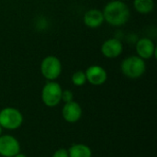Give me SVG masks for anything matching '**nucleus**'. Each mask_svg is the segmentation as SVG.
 Segmentation results:
<instances>
[{"label":"nucleus","mask_w":157,"mask_h":157,"mask_svg":"<svg viewBox=\"0 0 157 157\" xmlns=\"http://www.w3.org/2000/svg\"><path fill=\"white\" fill-rule=\"evenodd\" d=\"M40 72L49 82L54 81L62 73V63L56 56H46L40 63Z\"/></svg>","instance_id":"obj_5"},{"label":"nucleus","mask_w":157,"mask_h":157,"mask_svg":"<svg viewBox=\"0 0 157 157\" xmlns=\"http://www.w3.org/2000/svg\"><path fill=\"white\" fill-rule=\"evenodd\" d=\"M83 19L85 25L91 29H96L101 26L105 21L102 11L98 9H90L86 11L84 15Z\"/></svg>","instance_id":"obj_11"},{"label":"nucleus","mask_w":157,"mask_h":157,"mask_svg":"<svg viewBox=\"0 0 157 157\" xmlns=\"http://www.w3.org/2000/svg\"><path fill=\"white\" fill-rule=\"evenodd\" d=\"M69 157H92L91 149L83 144H73L68 150Z\"/></svg>","instance_id":"obj_12"},{"label":"nucleus","mask_w":157,"mask_h":157,"mask_svg":"<svg viewBox=\"0 0 157 157\" xmlns=\"http://www.w3.org/2000/svg\"><path fill=\"white\" fill-rule=\"evenodd\" d=\"M23 123V115L16 108L6 107L0 110V126L2 129L17 130Z\"/></svg>","instance_id":"obj_3"},{"label":"nucleus","mask_w":157,"mask_h":157,"mask_svg":"<svg viewBox=\"0 0 157 157\" xmlns=\"http://www.w3.org/2000/svg\"><path fill=\"white\" fill-rule=\"evenodd\" d=\"M86 82L90 83L93 86H101L103 85L108 78L107 71L100 65H91L86 72Z\"/></svg>","instance_id":"obj_7"},{"label":"nucleus","mask_w":157,"mask_h":157,"mask_svg":"<svg viewBox=\"0 0 157 157\" xmlns=\"http://www.w3.org/2000/svg\"><path fill=\"white\" fill-rule=\"evenodd\" d=\"M82 113L83 111L81 106L75 101L65 103L62 109L63 118L69 123H75L78 121L82 117Z\"/></svg>","instance_id":"obj_9"},{"label":"nucleus","mask_w":157,"mask_h":157,"mask_svg":"<svg viewBox=\"0 0 157 157\" xmlns=\"http://www.w3.org/2000/svg\"><path fill=\"white\" fill-rule=\"evenodd\" d=\"M104 20L112 26L124 25L130 18V9L122 1L108 3L102 11Z\"/></svg>","instance_id":"obj_1"},{"label":"nucleus","mask_w":157,"mask_h":157,"mask_svg":"<svg viewBox=\"0 0 157 157\" xmlns=\"http://www.w3.org/2000/svg\"><path fill=\"white\" fill-rule=\"evenodd\" d=\"M62 86L54 81L47 82L41 90V99L49 108L56 107L62 101Z\"/></svg>","instance_id":"obj_4"},{"label":"nucleus","mask_w":157,"mask_h":157,"mask_svg":"<svg viewBox=\"0 0 157 157\" xmlns=\"http://www.w3.org/2000/svg\"><path fill=\"white\" fill-rule=\"evenodd\" d=\"M52 157H69L68 150H66L65 148H60L54 152Z\"/></svg>","instance_id":"obj_16"},{"label":"nucleus","mask_w":157,"mask_h":157,"mask_svg":"<svg viewBox=\"0 0 157 157\" xmlns=\"http://www.w3.org/2000/svg\"><path fill=\"white\" fill-rule=\"evenodd\" d=\"M20 153V144L17 138L12 135L0 136V155L3 157H14Z\"/></svg>","instance_id":"obj_6"},{"label":"nucleus","mask_w":157,"mask_h":157,"mask_svg":"<svg viewBox=\"0 0 157 157\" xmlns=\"http://www.w3.org/2000/svg\"><path fill=\"white\" fill-rule=\"evenodd\" d=\"M72 82L75 86H81L86 83V78L84 71H76L72 75Z\"/></svg>","instance_id":"obj_14"},{"label":"nucleus","mask_w":157,"mask_h":157,"mask_svg":"<svg viewBox=\"0 0 157 157\" xmlns=\"http://www.w3.org/2000/svg\"><path fill=\"white\" fill-rule=\"evenodd\" d=\"M122 74L132 79L141 77L146 70L145 62L138 56L132 55L125 58L121 65Z\"/></svg>","instance_id":"obj_2"},{"label":"nucleus","mask_w":157,"mask_h":157,"mask_svg":"<svg viewBox=\"0 0 157 157\" xmlns=\"http://www.w3.org/2000/svg\"><path fill=\"white\" fill-rule=\"evenodd\" d=\"M133 6L139 13L148 14L154 10L155 2L153 0H135Z\"/></svg>","instance_id":"obj_13"},{"label":"nucleus","mask_w":157,"mask_h":157,"mask_svg":"<svg viewBox=\"0 0 157 157\" xmlns=\"http://www.w3.org/2000/svg\"><path fill=\"white\" fill-rule=\"evenodd\" d=\"M135 48L138 57L144 61L151 59L155 53V45L154 41L149 38H141L137 41Z\"/></svg>","instance_id":"obj_10"},{"label":"nucleus","mask_w":157,"mask_h":157,"mask_svg":"<svg viewBox=\"0 0 157 157\" xmlns=\"http://www.w3.org/2000/svg\"><path fill=\"white\" fill-rule=\"evenodd\" d=\"M2 130H3V129H2V127L0 126V136L2 135Z\"/></svg>","instance_id":"obj_18"},{"label":"nucleus","mask_w":157,"mask_h":157,"mask_svg":"<svg viewBox=\"0 0 157 157\" xmlns=\"http://www.w3.org/2000/svg\"><path fill=\"white\" fill-rule=\"evenodd\" d=\"M62 100L64 102V104L74 101V94H73V92L71 90H68V89L63 90V92H62Z\"/></svg>","instance_id":"obj_15"},{"label":"nucleus","mask_w":157,"mask_h":157,"mask_svg":"<svg viewBox=\"0 0 157 157\" xmlns=\"http://www.w3.org/2000/svg\"><path fill=\"white\" fill-rule=\"evenodd\" d=\"M123 45L121 41L116 38H111L105 40L101 46L102 54L109 59H114L122 53Z\"/></svg>","instance_id":"obj_8"},{"label":"nucleus","mask_w":157,"mask_h":157,"mask_svg":"<svg viewBox=\"0 0 157 157\" xmlns=\"http://www.w3.org/2000/svg\"><path fill=\"white\" fill-rule=\"evenodd\" d=\"M14 157H27L25 155H23V154H21V153H19L18 155H17L16 156H14Z\"/></svg>","instance_id":"obj_17"}]
</instances>
